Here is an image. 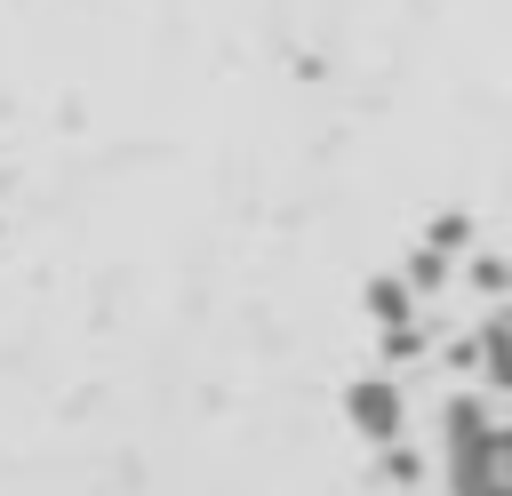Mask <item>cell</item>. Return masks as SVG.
<instances>
[{
  "label": "cell",
  "mask_w": 512,
  "mask_h": 496,
  "mask_svg": "<svg viewBox=\"0 0 512 496\" xmlns=\"http://www.w3.org/2000/svg\"><path fill=\"white\" fill-rule=\"evenodd\" d=\"M432 248H464V216H440L432 224Z\"/></svg>",
  "instance_id": "277c9868"
},
{
  "label": "cell",
  "mask_w": 512,
  "mask_h": 496,
  "mask_svg": "<svg viewBox=\"0 0 512 496\" xmlns=\"http://www.w3.org/2000/svg\"><path fill=\"white\" fill-rule=\"evenodd\" d=\"M352 424H360L368 440H392V432H400V400H392V384H376V376L352 384Z\"/></svg>",
  "instance_id": "7a4b0ae2"
},
{
  "label": "cell",
  "mask_w": 512,
  "mask_h": 496,
  "mask_svg": "<svg viewBox=\"0 0 512 496\" xmlns=\"http://www.w3.org/2000/svg\"><path fill=\"white\" fill-rule=\"evenodd\" d=\"M368 312L392 320V328H408V288H400V280H376V288H368Z\"/></svg>",
  "instance_id": "3957f363"
},
{
  "label": "cell",
  "mask_w": 512,
  "mask_h": 496,
  "mask_svg": "<svg viewBox=\"0 0 512 496\" xmlns=\"http://www.w3.org/2000/svg\"><path fill=\"white\" fill-rule=\"evenodd\" d=\"M440 432H448L456 496H504V488H496V424H488V408H480V400H448Z\"/></svg>",
  "instance_id": "6da1fadb"
}]
</instances>
